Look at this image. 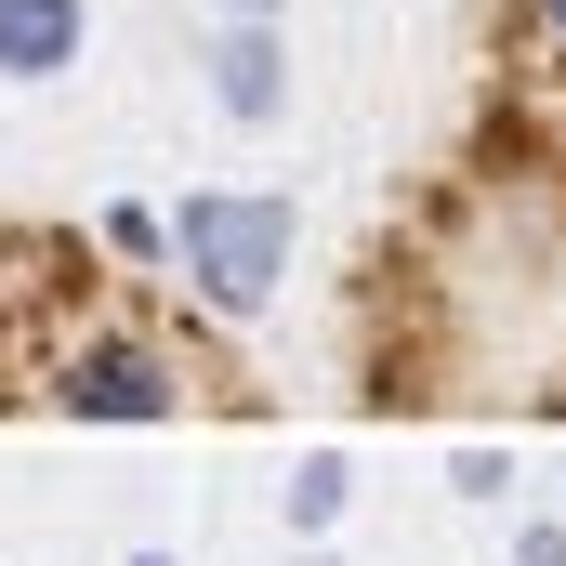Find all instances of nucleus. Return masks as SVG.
<instances>
[{
	"mask_svg": "<svg viewBox=\"0 0 566 566\" xmlns=\"http://www.w3.org/2000/svg\"><path fill=\"white\" fill-rule=\"evenodd\" d=\"M66 53H80V0H0V66L13 80H40Z\"/></svg>",
	"mask_w": 566,
	"mask_h": 566,
	"instance_id": "nucleus-1",
	"label": "nucleus"
},
{
	"mask_svg": "<svg viewBox=\"0 0 566 566\" xmlns=\"http://www.w3.org/2000/svg\"><path fill=\"white\" fill-rule=\"evenodd\" d=\"M527 53H541L527 80H566V0H527Z\"/></svg>",
	"mask_w": 566,
	"mask_h": 566,
	"instance_id": "nucleus-2",
	"label": "nucleus"
}]
</instances>
